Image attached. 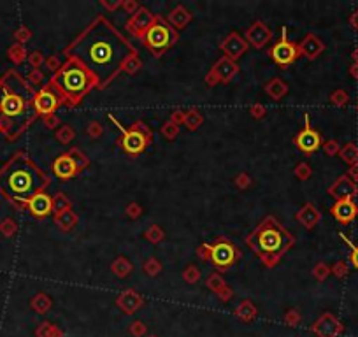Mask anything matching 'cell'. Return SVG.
<instances>
[{"mask_svg":"<svg viewBox=\"0 0 358 337\" xmlns=\"http://www.w3.org/2000/svg\"><path fill=\"white\" fill-rule=\"evenodd\" d=\"M65 56L79 62L95 81L97 90H104L121 72L125 62L137 54L135 46L104 14L95 20L65 48Z\"/></svg>","mask_w":358,"mask_h":337,"instance_id":"cell-1","label":"cell"},{"mask_svg":"<svg viewBox=\"0 0 358 337\" xmlns=\"http://www.w3.org/2000/svg\"><path fill=\"white\" fill-rule=\"evenodd\" d=\"M50 183L48 174H44L28 156L19 155L5 167L0 174V188L9 198L28 204L34 195L41 193Z\"/></svg>","mask_w":358,"mask_h":337,"instance_id":"cell-2","label":"cell"},{"mask_svg":"<svg viewBox=\"0 0 358 337\" xmlns=\"http://www.w3.org/2000/svg\"><path fill=\"white\" fill-rule=\"evenodd\" d=\"M246 244L269 269L283 258L286 251L295 244V237L274 216H267L246 237Z\"/></svg>","mask_w":358,"mask_h":337,"instance_id":"cell-3","label":"cell"},{"mask_svg":"<svg viewBox=\"0 0 358 337\" xmlns=\"http://www.w3.org/2000/svg\"><path fill=\"white\" fill-rule=\"evenodd\" d=\"M50 85L60 93L62 100L70 107L79 104L86 93L95 88V81L88 70L72 58H67L62 67L51 76Z\"/></svg>","mask_w":358,"mask_h":337,"instance_id":"cell-4","label":"cell"},{"mask_svg":"<svg viewBox=\"0 0 358 337\" xmlns=\"http://www.w3.org/2000/svg\"><path fill=\"white\" fill-rule=\"evenodd\" d=\"M177 39H179L177 30L162 16H154V21L151 23V27L141 37L148 51H151L156 58H160L170 46H174Z\"/></svg>","mask_w":358,"mask_h":337,"instance_id":"cell-5","label":"cell"},{"mask_svg":"<svg viewBox=\"0 0 358 337\" xmlns=\"http://www.w3.org/2000/svg\"><path fill=\"white\" fill-rule=\"evenodd\" d=\"M107 118L112 121V123L118 127V130L121 132L123 136V143H121V147H123V151L130 156H137L146 149V146L151 143V137H153V132H151V128L146 127L143 121H137L134 123L130 128H125L123 125L119 123L118 120L114 118V114L109 112Z\"/></svg>","mask_w":358,"mask_h":337,"instance_id":"cell-6","label":"cell"},{"mask_svg":"<svg viewBox=\"0 0 358 337\" xmlns=\"http://www.w3.org/2000/svg\"><path fill=\"white\" fill-rule=\"evenodd\" d=\"M88 158L85 156V153L79 149H70L69 153H63L53 162V172L62 179L74 178L76 174H79L81 171H85L88 167Z\"/></svg>","mask_w":358,"mask_h":337,"instance_id":"cell-7","label":"cell"},{"mask_svg":"<svg viewBox=\"0 0 358 337\" xmlns=\"http://www.w3.org/2000/svg\"><path fill=\"white\" fill-rule=\"evenodd\" d=\"M34 97L35 95H32V98H28L18 92L5 90L2 98H0V111L7 118H23L28 114L30 104L34 105Z\"/></svg>","mask_w":358,"mask_h":337,"instance_id":"cell-8","label":"cell"},{"mask_svg":"<svg viewBox=\"0 0 358 337\" xmlns=\"http://www.w3.org/2000/svg\"><path fill=\"white\" fill-rule=\"evenodd\" d=\"M270 56H272L274 63H277L279 67L292 65V63L301 56L297 44L288 39V30H286V27H281V39L270 48Z\"/></svg>","mask_w":358,"mask_h":337,"instance_id":"cell-9","label":"cell"},{"mask_svg":"<svg viewBox=\"0 0 358 337\" xmlns=\"http://www.w3.org/2000/svg\"><path fill=\"white\" fill-rule=\"evenodd\" d=\"M62 97L60 93L53 88L51 85H46L35 93L34 97V109L41 116H50L58 109V105L62 104Z\"/></svg>","mask_w":358,"mask_h":337,"instance_id":"cell-10","label":"cell"},{"mask_svg":"<svg viewBox=\"0 0 358 337\" xmlns=\"http://www.w3.org/2000/svg\"><path fill=\"white\" fill-rule=\"evenodd\" d=\"M304 121H306V127L295 136V144L306 155H311V153L318 151L323 143H321L320 132H316L314 128L311 127V118H309L307 112L304 114Z\"/></svg>","mask_w":358,"mask_h":337,"instance_id":"cell-11","label":"cell"},{"mask_svg":"<svg viewBox=\"0 0 358 337\" xmlns=\"http://www.w3.org/2000/svg\"><path fill=\"white\" fill-rule=\"evenodd\" d=\"M209 258L214 262L218 269H228L237 258V249L228 241H218L216 244H207Z\"/></svg>","mask_w":358,"mask_h":337,"instance_id":"cell-12","label":"cell"},{"mask_svg":"<svg viewBox=\"0 0 358 337\" xmlns=\"http://www.w3.org/2000/svg\"><path fill=\"white\" fill-rule=\"evenodd\" d=\"M237 72H239L237 63L228 60L227 56H221V58L212 65L211 72L205 76V85L214 86L218 85V83H228Z\"/></svg>","mask_w":358,"mask_h":337,"instance_id":"cell-13","label":"cell"},{"mask_svg":"<svg viewBox=\"0 0 358 337\" xmlns=\"http://www.w3.org/2000/svg\"><path fill=\"white\" fill-rule=\"evenodd\" d=\"M154 21V16L151 14L148 9L144 7H139L137 11L134 12V14L128 18V21L125 23V28H127L128 32H130L134 37H137V39H141L144 34H146V30L151 27V23Z\"/></svg>","mask_w":358,"mask_h":337,"instance_id":"cell-14","label":"cell"},{"mask_svg":"<svg viewBox=\"0 0 358 337\" xmlns=\"http://www.w3.org/2000/svg\"><path fill=\"white\" fill-rule=\"evenodd\" d=\"M328 195L337 200H353L355 197L358 195V186L357 183H353L350 179L348 174H343L335 179L334 185L328 188Z\"/></svg>","mask_w":358,"mask_h":337,"instance_id":"cell-15","label":"cell"},{"mask_svg":"<svg viewBox=\"0 0 358 337\" xmlns=\"http://www.w3.org/2000/svg\"><path fill=\"white\" fill-rule=\"evenodd\" d=\"M248 46H250V44L246 43V39H244L243 35H239L237 32L228 34L220 44V48H221V51L225 53V56H227L228 60H232V62H237V60L246 53Z\"/></svg>","mask_w":358,"mask_h":337,"instance_id":"cell-16","label":"cell"},{"mask_svg":"<svg viewBox=\"0 0 358 337\" xmlns=\"http://www.w3.org/2000/svg\"><path fill=\"white\" fill-rule=\"evenodd\" d=\"M270 39H272V30L263 21H255L246 30V43L256 49L265 48V44L270 43Z\"/></svg>","mask_w":358,"mask_h":337,"instance_id":"cell-17","label":"cell"},{"mask_svg":"<svg viewBox=\"0 0 358 337\" xmlns=\"http://www.w3.org/2000/svg\"><path fill=\"white\" fill-rule=\"evenodd\" d=\"M297 48H299V54L301 56H306L307 60H314L325 51V43L318 35L307 34L301 43L297 44Z\"/></svg>","mask_w":358,"mask_h":337,"instance_id":"cell-18","label":"cell"},{"mask_svg":"<svg viewBox=\"0 0 358 337\" xmlns=\"http://www.w3.org/2000/svg\"><path fill=\"white\" fill-rule=\"evenodd\" d=\"M332 216L339 223H350L358 214V205L353 200H337L330 209Z\"/></svg>","mask_w":358,"mask_h":337,"instance_id":"cell-19","label":"cell"},{"mask_svg":"<svg viewBox=\"0 0 358 337\" xmlns=\"http://www.w3.org/2000/svg\"><path fill=\"white\" fill-rule=\"evenodd\" d=\"M27 205H28V209H30V213L37 218H44V216H48V214L53 213V198H51L50 195L44 193V192L34 195V197L28 200Z\"/></svg>","mask_w":358,"mask_h":337,"instance_id":"cell-20","label":"cell"},{"mask_svg":"<svg viewBox=\"0 0 358 337\" xmlns=\"http://www.w3.org/2000/svg\"><path fill=\"white\" fill-rule=\"evenodd\" d=\"M312 330L320 337H335L343 330V325L337 322V318H334L332 314L327 313L312 325Z\"/></svg>","mask_w":358,"mask_h":337,"instance_id":"cell-21","label":"cell"},{"mask_svg":"<svg viewBox=\"0 0 358 337\" xmlns=\"http://www.w3.org/2000/svg\"><path fill=\"white\" fill-rule=\"evenodd\" d=\"M143 297L137 293V291H134V290H127V291H123V293L119 295L118 297V300H116V304H118V307L123 313H127V314H132V313H135V311L139 309V307L143 306Z\"/></svg>","mask_w":358,"mask_h":337,"instance_id":"cell-22","label":"cell"},{"mask_svg":"<svg viewBox=\"0 0 358 337\" xmlns=\"http://www.w3.org/2000/svg\"><path fill=\"white\" fill-rule=\"evenodd\" d=\"M297 221L302 225V227H306V229H314L316 225L320 223V220H321V214H320V211L316 209V205L314 204H306L304 207H302L299 213H297Z\"/></svg>","mask_w":358,"mask_h":337,"instance_id":"cell-23","label":"cell"},{"mask_svg":"<svg viewBox=\"0 0 358 337\" xmlns=\"http://www.w3.org/2000/svg\"><path fill=\"white\" fill-rule=\"evenodd\" d=\"M167 21H169L176 30H179V28H185L186 25L192 21V12H190L185 5H177V7H174L172 11H170Z\"/></svg>","mask_w":358,"mask_h":337,"instance_id":"cell-24","label":"cell"},{"mask_svg":"<svg viewBox=\"0 0 358 337\" xmlns=\"http://www.w3.org/2000/svg\"><path fill=\"white\" fill-rule=\"evenodd\" d=\"M205 283H207V287L211 288L212 291H216V293L220 295V297L223 298V300H228V298H230L232 290L227 287V285H225L223 278H221L220 274H211Z\"/></svg>","mask_w":358,"mask_h":337,"instance_id":"cell-25","label":"cell"},{"mask_svg":"<svg viewBox=\"0 0 358 337\" xmlns=\"http://www.w3.org/2000/svg\"><path fill=\"white\" fill-rule=\"evenodd\" d=\"M265 92H267V95L272 98V100H281V98L286 95V92H288V86H286V83L283 81V79L274 78V79H270V81L267 83Z\"/></svg>","mask_w":358,"mask_h":337,"instance_id":"cell-26","label":"cell"},{"mask_svg":"<svg viewBox=\"0 0 358 337\" xmlns=\"http://www.w3.org/2000/svg\"><path fill=\"white\" fill-rule=\"evenodd\" d=\"M339 156L344 160V162L348 163V165H355V163H358V146L355 143H348L344 144L343 147H341L339 151Z\"/></svg>","mask_w":358,"mask_h":337,"instance_id":"cell-27","label":"cell"},{"mask_svg":"<svg viewBox=\"0 0 358 337\" xmlns=\"http://www.w3.org/2000/svg\"><path fill=\"white\" fill-rule=\"evenodd\" d=\"M54 221H56V223L60 225V229H63V230H69V229H72L74 225H76L77 216H76V213H74L72 209H67V211H63V213L56 214V218H54Z\"/></svg>","mask_w":358,"mask_h":337,"instance_id":"cell-28","label":"cell"},{"mask_svg":"<svg viewBox=\"0 0 358 337\" xmlns=\"http://www.w3.org/2000/svg\"><path fill=\"white\" fill-rule=\"evenodd\" d=\"M235 314H237L241 320H244V322H250V320H253V318L256 316V309H255V306L250 300H244V302L235 309Z\"/></svg>","mask_w":358,"mask_h":337,"instance_id":"cell-29","label":"cell"},{"mask_svg":"<svg viewBox=\"0 0 358 337\" xmlns=\"http://www.w3.org/2000/svg\"><path fill=\"white\" fill-rule=\"evenodd\" d=\"M67 209H70V200L67 198V195L58 193L56 197H53V213L54 214H60Z\"/></svg>","mask_w":358,"mask_h":337,"instance_id":"cell-30","label":"cell"},{"mask_svg":"<svg viewBox=\"0 0 358 337\" xmlns=\"http://www.w3.org/2000/svg\"><path fill=\"white\" fill-rule=\"evenodd\" d=\"M112 271H114V274H118L119 278H123V276L130 274L132 264L128 262L127 258H118L114 264H112Z\"/></svg>","mask_w":358,"mask_h":337,"instance_id":"cell-31","label":"cell"},{"mask_svg":"<svg viewBox=\"0 0 358 337\" xmlns=\"http://www.w3.org/2000/svg\"><path fill=\"white\" fill-rule=\"evenodd\" d=\"M183 123L186 125V127L190 128V130H195L199 125L202 123V116L199 111H190V112H185V118H183Z\"/></svg>","mask_w":358,"mask_h":337,"instance_id":"cell-32","label":"cell"},{"mask_svg":"<svg viewBox=\"0 0 358 337\" xmlns=\"http://www.w3.org/2000/svg\"><path fill=\"white\" fill-rule=\"evenodd\" d=\"M74 136H76V132H74V128L70 125H62L60 130L56 132V139L62 144H69L74 139Z\"/></svg>","mask_w":358,"mask_h":337,"instance_id":"cell-33","label":"cell"},{"mask_svg":"<svg viewBox=\"0 0 358 337\" xmlns=\"http://www.w3.org/2000/svg\"><path fill=\"white\" fill-rule=\"evenodd\" d=\"M32 306L35 307V311H37V313H46V311L50 309V306H51V300L44 293H39L37 297L32 300Z\"/></svg>","mask_w":358,"mask_h":337,"instance_id":"cell-34","label":"cell"},{"mask_svg":"<svg viewBox=\"0 0 358 337\" xmlns=\"http://www.w3.org/2000/svg\"><path fill=\"white\" fill-rule=\"evenodd\" d=\"M144 236H146V239L150 241V242H153V244H158V242H160V241L163 239V230L160 229L158 225H151L150 229L146 230V234H144Z\"/></svg>","mask_w":358,"mask_h":337,"instance_id":"cell-35","label":"cell"},{"mask_svg":"<svg viewBox=\"0 0 358 337\" xmlns=\"http://www.w3.org/2000/svg\"><path fill=\"white\" fill-rule=\"evenodd\" d=\"M141 67H143V62L139 58V54H135V56H132V58H128L127 62H125V65L121 70L127 74H135L137 70H141Z\"/></svg>","mask_w":358,"mask_h":337,"instance_id":"cell-36","label":"cell"},{"mask_svg":"<svg viewBox=\"0 0 358 337\" xmlns=\"http://www.w3.org/2000/svg\"><path fill=\"white\" fill-rule=\"evenodd\" d=\"M348 100H350V97H348V93L344 92V90H335V92L330 95V102L334 105H337V107H343V105H346Z\"/></svg>","mask_w":358,"mask_h":337,"instance_id":"cell-37","label":"cell"},{"mask_svg":"<svg viewBox=\"0 0 358 337\" xmlns=\"http://www.w3.org/2000/svg\"><path fill=\"white\" fill-rule=\"evenodd\" d=\"M321 146H323V153L327 156H335V155H339V151H341V144L334 139L327 141V143H323Z\"/></svg>","mask_w":358,"mask_h":337,"instance_id":"cell-38","label":"cell"},{"mask_svg":"<svg viewBox=\"0 0 358 337\" xmlns=\"http://www.w3.org/2000/svg\"><path fill=\"white\" fill-rule=\"evenodd\" d=\"M183 278H185L186 283H197V281L201 279V271L197 267H193V265H188V267L185 269V272H183Z\"/></svg>","mask_w":358,"mask_h":337,"instance_id":"cell-39","label":"cell"},{"mask_svg":"<svg viewBox=\"0 0 358 337\" xmlns=\"http://www.w3.org/2000/svg\"><path fill=\"white\" fill-rule=\"evenodd\" d=\"M162 134L167 137V139H174V137L179 134V125L177 123H174L172 120H169L165 125L162 127Z\"/></svg>","mask_w":358,"mask_h":337,"instance_id":"cell-40","label":"cell"},{"mask_svg":"<svg viewBox=\"0 0 358 337\" xmlns=\"http://www.w3.org/2000/svg\"><path fill=\"white\" fill-rule=\"evenodd\" d=\"M339 236L343 237V239H344V242H346V244H348V246H350V248H351V255H350V260H351V264H353L355 267L358 269V246H357V244H353V242H351V241L348 239V236H346V234L339 232Z\"/></svg>","mask_w":358,"mask_h":337,"instance_id":"cell-41","label":"cell"},{"mask_svg":"<svg viewBox=\"0 0 358 337\" xmlns=\"http://www.w3.org/2000/svg\"><path fill=\"white\" fill-rule=\"evenodd\" d=\"M160 271H162V265H160V262H158V260L151 258V260H148L146 264H144V272H146V274L156 276Z\"/></svg>","mask_w":358,"mask_h":337,"instance_id":"cell-42","label":"cell"},{"mask_svg":"<svg viewBox=\"0 0 358 337\" xmlns=\"http://www.w3.org/2000/svg\"><path fill=\"white\" fill-rule=\"evenodd\" d=\"M312 274H314V278L318 279V281H325L327 276L330 274V267L325 265V264H318L314 267V271H312Z\"/></svg>","mask_w":358,"mask_h":337,"instance_id":"cell-43","label":"cell"},{"mask_svg":"<svg viewBox=\"0 0 358 337\" xmlns=\"http://www.w3.org/2000/svg\"><path fill=\"white\" fill-rule=\"evenodd\" d=\"M311 174H312V171H311V167L307 165V163H299L297 165V169H295V176L299 179H307V178H311Z\"/></svg>","mask_w":358,"mask_h":337,"instance_id":"cell-44","label":"cell"},{"mask_svg":"<svg viewBox=\"0 0 358 337\" xmlns=\"http://www.w3.org/2000/svg\"><path fill=\"white\" fill-rule=\"evenodd\" d=\"M332 272H334L337 278H346L348 276V265L344 264V262H337V264L334 265V269H332Z\"/></svg>","mask_w":358,"mask_h":337,"instance_id":"cell-45","label":"cell"},{"mask_svg":"<svg viewBox=\"0 0 358 337\" xmlns=\"http://www.w3.org/2000/svg\"><path fill=\"white\" fill-rule=\"evenodd\" d=\"M121 7H123L125 11H127L128 14L132 16V14H134L135 11H137L139 7H141V5H139L137 2H132V0H128V2H125V0H123V4H121Z\"/></svg>","mask_w":358,"mask_h":337,"instance_id":"cell-46","label":"cell"},{"mask_svg":"<svg viewBox=\"0 0 358 337\" xmlns=\"http://www.w3.org/2000/svg\"><path fill=\"white\" fill-rule=\"evenodd\" d=\"M130 332L134 334V336H143V334L146 332V327H144L141 322H134L130 327Z\"/></svg>","mask_w":358,"mask_h":337,"instance_id":"cell-47","label":"cell"},{"mask_svg":"<svg viewBox=\"0 0 358 337\" xmlns=\"http://www.w3.org/2000/svg\"><path fill=\"white\" fill-rule=\"evenodd\" d=\"M251 114H253L255 118H263V114H265V107H263L262 104H255L251 105Z\"/></svg>","mask_w":358,"mask_h":337,"instance_id":"cell-48","label":"cell"},{"mask_svg":"<svg viewBox=\"0 0 358 337\" xmlns=\"http://www.w3.org/2000/svg\"><path fill=\"white\" fill-rule=\"evenodd\" d=\"M127 214L130 218H137L139 214H141V205H137V204H130L127 207Z\"/></svg>","mask_w":358,"mask_h":337,"instance_id":"cell-49","label":"cell"},{"mask_svg":"<svg viewBox=\"0 0 358 337\" xmlns=\"http://www.w3.org/2000/svg\"><path fill=\"white\" fill-rule=\"evenodd\" d=\"M88 134L90 136H101L102 134V127H101V123H97V121H93L92 125H90V128H88Z\"/></svg>","mask_w":358,"mask_h":337,"instance_id":"cell-50","label":"cell"},{"mask_svg":"<svg viewBox=\"0 0 358 337\" xmlns=\"http://www.w3.org/2000/svg\"><path fill=\"white\" fill-rule=\"evenodd\" d=\"M251 179L248 178L246 174H239L237 178H235V183H237V186H241V188H246L248 185H250Z\"/></svg>","mask_w":358,"mask_h":337,"instance_id":"cell-51","label":"cell"},{"mask_svg":"<svg viewBox=\"0 0 358 337\" xmlns=\"http://www.w3.org/2000/svg\"><path fill=\"white\" fill-rule=\"evenodd\" d=\"M348 176H350V179L353 183H358V163H355V165H351L348 169Z\"/></svg>","mask_w":358,"mask_h":337,"instance_id":"cell-52","label":"cell"},{"mask_svg":"<svg viewBox=\"0 0 358 337\" xmlns=\"http://www.w3.org/2000/svg\"><path fill=\"white\" fill-rule=\"evenodd\" d=\"M30 63H32V67H34V69H37V67L43 63V54H41V53H34L30 56Z\"/></svg>","mask_w":358,"mask_h":337,"instance_id":"cell-53","label":"cell"},{"mask_svg":"<svg viewBox=\"0 0 358 337\" xmlns=\"http://www.w3.org/2000/svg\"><path fill=\"white\" fill-rule=\"evenodd\" d=\"M121 4H123V2H105V0H102V5L107 7L109 11H116L118 7H121Z\"/></svg>","mask_w":358,"mask_h":337,"instance_id":"cell-54","label":"cell"},{"mask_svg":"<svg viewBox=\"0 0 358 337\" xmlns=\"http://www.w3.org/2000/svg\"><path fill=\"white\" fill-rule=\"evenodd\" d=\"M44 121H46V125L50 128H53L54 125H58V118L54 116V114H50V116H44Z\"/></svg>","mask_w":358,"mask_h":337,"instance_id":"cell-55","label":"cell"},{"mask_svg":"<svg viewBox=\"0 0 358 337\" xmlns=\"http://www.w3.org/2000/svg\"><path fill=\"white\" fill-rule=\"evenodd\" d=\"M286 322H290V325H297V322H299V314H297L295 311L288 313L286 314Z\"/></svg>","mask_w":358,"mask_h":337,"instance_id":"cell-56","label":"cell"},{"mask_svg":"<svg viewBox=\"0 0 358 337\" xmlns=\"http://www.w3.org/2000/svg\"><path fill=\"white\" fill-rule=\"evenodd\" d=\"M350 23H351V27H353L355 30L358 32V9L353 12V14L350 16Z\"/></svg>","mask_w":358,"mask_h":337,"instance_id":"cell-57","label":"cell"},{"mask_svg":"<svg viewBox=\"0 0 358 337\" xmlns=\"http://www.w3.org/2000/svg\"><path fill=\"white\" fill-rule=\"evenodd\" d=\"M48 67H50V69H53L54 72H56V70L60 69V67H62V65H58L56 58H51V60H48Z\"/></svg>","mask_w":358,"mask_h":337,"instance_id":"cell-58","label":"cell"},{"mask_svg":"<svg viewBox=\"0 0 358 337\" xmlns=\"http://www.w3.org/2000/svg\"><path fill=\"white\" fill-rule=\"evenodd\" d=\"M350 74H351V78L358 79V63H353V65L350 67Z\"/></svg>","mask_w":358,"mask_h":337,"instance_id":"cell-59","label":"cell"},{"mask_svg":"<svg viewBox=\"0 0 358 337\" xmlns=\"http://www.w3.org/2000/svg\"><path fill=\"white\" fill-rule=\"evenodd\" d=\"M351 58H353V63H358V48L351 51Z\"/></svg>","mask_w":358,"mask_h":337,"instance_id":"cell-60","label":"cell"},{"mask_svg":"<svg viewBox=\"0 0 358 337\" xmlns=\"http://www.w3.org/2000/svg\"><path fill=\"white\" fill-rule=\"evenodd\" d=\"M357 111H358V104H357Z\"/></svg>","mask_w":358,"mask_h":337,"instance_id":"cell-61","label":"cell"},{"mask_svg":"<svg viewBox=\"0 0 358 337\" xmlns=\"http://www.w3.org/2000/svg\"><path fill=\"white\" fill-rule=\"evenodd\" d=\"M151 337H156V336H151Z\"/></svg>","mask_w":358,"mask_h":337,"instance_id":"cell-62","label":"cell"}]
</instances>
